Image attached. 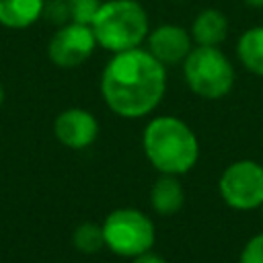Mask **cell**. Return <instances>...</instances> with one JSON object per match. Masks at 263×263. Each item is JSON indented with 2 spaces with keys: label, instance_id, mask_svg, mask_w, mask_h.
Returning a JSON list of instances; mask_svg holds the SVG:
<instances>
[{
  "label": "cell",
  "instance_id": "6da1fadb",
  "mask_svg": "<svg viewBox=\"0 0 263 263\" xmlns=\"http://www.w3.org/2000/svg\"><path fill=\"white\" fill-rule=\"evenodd\" d=\"M166 90V72L148 49L134 47L113 53L101 74V95L121 117L150 113Z\"/></svg>",
  "mask_w": 263,
  "mask_h": 263
},
{
  "label": "cell",
  "instance_id": "7a4b0ae2",
  "mask_svg": "<svg viewBox=\"0 0 263 263\" xmlns=\"http://www.w3.org/2000/svg\"><path fill=\"white\" fill-rule=\"evenodd\" d=\"M142 142L148 160L166 175L191 171L199 156V144L191 127L171 115L152 119L144 129Z\"/></svg>",
  "mask_w": 263,
  "mask_h": 263
},
{
  "label": "cell",
  "instance_id": "3957f363",
  "mask_svg": "<svg viewBox=\"0 0 263 263\" xmlns=\"http://www.w3.org/2000/svg\"><path fill=\"white\" fill-rule=\"evenodd\" d=\"M90 29L97 45L117 53L140 47L150 33V23L138 0H105L90 23Z\"/></svg>",
  "mask_w": 263,
  "mask_h": 263
},
{
  "label": "cell",
  "instance_id": "277c9868",
  "mask_svg": "<svg viewBox=\"0 0 263 263\" xmlns=\"http://www.w3.org/2000/svg\"><path fill=\"white\" fill-rule=\"evenodd\" d=\"M187 86L203 99H222L234 84V68L230 60L212 45H195L183 60Z\"/></svg>",
  "mask_w": 263,
  "mask_h": 263
},
{
  "label": "cell",
  "instance_id": "5b68a950",
  "mask_svg": "<svg viewBox=\"0 0 263 263\" xmlns=\"http://www.w3.org/2000/svg\"><path fill=\"white\" fill-rule=\"evenodd\" d=\"M105 245L121 257H138L154 245V224L140 210L121 208L103 222Z\"/></svg>",
  "mask_w": 263,
  "mask_h": 263
},
{
  "label": "cell",
  "instance_id": "8992f818",
  "mask_svg": "<svg viewBox=\"0 0 263 263\" xmlns=\"http://www.w3.org/2000/svg\"><path fill=\"white\" fill-rule=\"evenodd\" d=\"M220 195L234 210H253L263 203V166L255 160H238L220 177Z\"/></svg>",
  "mask_w": 263,
  "mask_h": 263
},
{
  "label": "cell",
  "instance_id": "52a82bcc",
  "mask_svg": "<svg viewBox=\"0 0 263 263\" xmlns=\"http://www.w3.org/2000/svg\"><path fill=\"white\" fill-rule=\"evenodd\" d=\"M95 47L97 39L90 25L70 21L60 25L51 35L47 43V55L60 68H76L92 55Z\"/></svg>",
  "mask_w": 263,
  "mask_h": 263
},
{
  "label": "cell",
  "instance_id": "ba28073f",
  "mask_svg": "<svg viewBox=\"0 0 263 263\" xmlns=\"http://www.w3.org/2000/svg\"><path fill=\"white\" fill-rule=\"evenodd\" d=\"M148 51L164 66L181 64L193 49L191 33L175 23H164L152 29L146 37Z\"/></svg>",
  "mask_w": 263,
  "mask_h": 263
},
{
  "label": "cell",
  "instance_id": "9c48e42d",
  "mask_svg": "<svg viewBox=\"0 0 263 263\" xmlns=\"http://www.w3.org/2000/svg\"><path fill=\"white\" fill-rule=\"evenodd\" d=\"M53 132H55V138L64 146L80 150L95 142V138L99 134V123H97L95 115L88 113L86 109L72 107V109L62 111L55 117Z\"/></svg>",
  "mask_w": 263,
  "mask_h": 263
},
{
  "label": "cell",
  "instance_id": "30bf717a",
  "mask_svg": "<svg viewBox=\"0 0 263 263\" xmlns=\"http://www.w3.org/2000/svg\"><path fill=\"white\" fill-rule=\"evenodd\" d=\"M189 33L195 45L218 47L228 37V18L218 8H203L195 14Z\"/></svg>",
  "mask_w": 263,
  "mask_h": 263
},
{
  "label": "cell",
  "instance_id": "8fae6325",
  "mask_svg": "<svg viewBox=\"0 0 263 263\" xmlns=\"http://www.w3.org/2000/svg\"><path fill=\"white\" fill-rule=\"evenodd\" d=\"M45 0H0V25L6 29H27L43 16Z\"/></svg>",
  "mask_w": 263,
  "mask_h": 263
},
{
  "label": "cell",
  "instance_id": "7c38bea8",
  "mask_svg": "<svg viewBox=\"0 0 263 263\" xmlns=\"http://www.w3.org/2000/svg\"><path fill=\"white\" fill-rule=\"evenodd\" d=\"M183 199H185V193L175 175L162 173V177H158L156 183L152 185L150 201H152V208L162 216H171L179 212L183 205Z\"/></svg>",
  "mask_w": 263,
  "mask_h": 263
},
{
  "label": "cell",
  "instance_id": "4fadbf2b",
  "mask_svg": "<svg viewBox=\"0 0 263 263\" xmlns=\"http://www.w3.org/2000/svg\"><path fill=\"white\" fill-rule=\"evenodd\" d=\"M240 64L255 76H263V25L247 29L236 41Z\"/></svg>",
  "mask_w": 263,
  "mask_h": 263
},
{
  "label": "cell",
  "instance_id": "5bb4252c",
  "mask_svg": "<svg viewBox=\"0 0 263 263\" xmlns=\"http://www.w3.org/2000/svg\"><path fill=\"white\" fill-rule=\"evenodd\" d=\"M72 240H74V247L80 251V253H97L103 249L105 245V236H103V226L95 224V222H82L74 234H72Z\"/></svg>",
  "mask_w": 263,
  "mask_h": 263
},
{
  "label": "cell",
  "instance_id": "9a60e30c",
  "mask_svg": "<svg viewBox=\"0 0 263 263\" xmlns=\"http://www.w3.org/2000/svg\"><path fill=\"white\" fill-rule=\"evenodd\" d=\"M103 0H68V8H70V21L74 23H82V25H90L99 6Z\"/></svg>",
  "mask_w": 263,
  "mask_h": 263
},
{
  "label": "cell",
  "instance_id": "2e32d148",
  "mask_svg": "<svg viewBox=\"0 0 263 263\" xmlns=\"http://www.w3.org/2000/svg\"><path fill=\"white\" fill-rule=\"evenodd\" d=\"M43 16L53 23V25H66L70 23V8H68V0H45L43 6Z\"/></svg>",
  "mask_w": 263,
  "mask_h": 263
},
{
  "label": "cell",
  "instance_id": "e0dca14e",
  "mask_svg": "<svg viewBox=\"0 0 263 263\" xmlns=\"http://www.w3.org/2000/svg\"><path fill=\"white\" fill-rule=\"evenodd\" d=\"M238 263H263V234L253 236L245 245Z\"/></svg>",
  "mask_w": 263,
  "mask_h": 263
},
{
  "label": "cell",
  "instance_id": "ac0fdd59",
  "mask_svg": "<svg viewBox=\"0 0 263 263\" xmlns=\"http://www.w3.org/2000/svg\"><path fill=\"white\" fill-rule=\"evenodd\" d=\"M134 263H166V261H164L162 257H158V255H154V253L146 251V253H142V255L134 257Z\"/></svg>",
  "mask_w": 263,
  "mask_h": 263
},
{
  "label": "cell",
  "instance_id": "d6986e66",
  "mask_svg": "<svg viewBox=\"0 0 263 263\" xmlns=\"http://www.w3.org/2000/svg\"><path fill=\"white\" fill-rule=\"evenodd\" d=\"M242 2L251 8H263V0H242Z\"/></svg>",
  "mask_w": 263,
  "mask_h": 263
},
{
  "label": "cell",
  "instance_id": "ffe728a7",
  "mask_svg": "<svg viewBox=\"0 0 263 263\" xmlns=\"http://www.w3.org/2000/svg\"><path fill=\"white\" fill-rule=\"evenodd\" d=\"M2 101H4V88H2V84H0V105H2Z\"/></svg>",
  "mask_w": 263,
  "mask_h": 263
},
{
  "label": "cell",
  "instance_id": "44dd1931",
  "mask_svg": "<svg viewBox=\"0 0 263 263\" xmlns=\"http://www.w3.org/2000/svg\"><path fill=\"white\" fill-rule=\"evenodd\" d=\"M261 214H263V203H261Z\"/></svg>",
  "mask_w": 263,
  "mask_h": 263
}]
</instances>
